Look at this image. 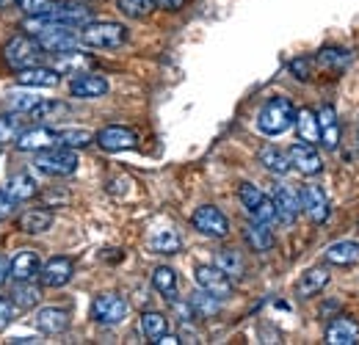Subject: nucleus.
Returning a JSON list of instances; mask_svg holds the SVG:
<instances>
[{
    "label": "nucleus",
    "instance_id": "1",
    "mask_svg": "<svg viewBox=\"0 0 359 345\" xmlns=\"http://www.w3.org/2000/svg\"><path fill=\"white\" fill-rule=\"evenodd\" d=\"M81 42L91 50H116L128 42V28L114 20H91L81 28Z\"/></svg>",
    "mask_w": 359,
    "mask_h": 345
},
{
    "label": "nucleus",
    "instance_id": "2",
    "mask_svg": "<svg viewBox=\"0 0 359 345\" xmlns=\"http://www.w3.org/2000/svg\"><path fill=\"white\" fill-rule=\"evenodd\" d=\"M296 122V105L287 97H271L257 114V130L266 135H282Z\"/></svg>",
    "mask_w": 359,
    "mask_h": 345
},
{
    "label": "nucleus",
    "instance_id": "3",
    "mask_svg": "<svg viewBox=\"0 0 359 345\" xmlns=\"http://www.w3.org/2000/svg\"><path fill=\"white\" fill-rule=\"evenodd\" d=\"M42 44L36 36L31 34H20V36H11L8 42L3 44V61L11 67V69H28V67H36L42 64Z\"/></svg>",
    "mask_w": 359,
    "mask_h": 345
},
{
    "label": "nucleus",
    "instance_id": "4",
    "mask_svg": "<svg viewBox=\"0 0 359 345\" xmlns=\"http://www.w3.org/2000/svg\"><path fill=\"white\" fill-rule=\"evenodd\" d=\"M36 169L50 174V177H72L78 172V152L69 147H47L42 152H36Z\"/></svg>",
    "mask_w": 359,
    "mask_h": 345
},
{
    "label": "nucleus",
    "instance_id": "5",
    "mask_svg": "<svg viewBox=\"0 0 359 345\" xmlns=\"http://www.w3.org/2000/svg\"><path fill=\"white\" fill-rule=\"evenodd\" d=\"M36 39L50 55H67V53H75L83 47L81 28H64V25H47L45 31L36 34Z\"/></svg>",
    "mask_w": 359,
    "mask_h": 345
},
{
    "label": "nucleus",
    "instance_id": "6",
    "mask_svg": "<svg viewBox=\"0 0 359 345\" xmlns=\"http://www.w3.org/2000/svg\"><path fill=\"white\" fill-rule=\"evenodd\" d=\"M238 196H241V205H243L246 216L252 218V221H263V224H273L276 221V210H273L271 196H266L255 182H241Z\"/></svg>",
    "mask_w": 359,
    "mask_h": 345
},
{
    "label": "nucleus",
    "instance_id": "7",
    "mask_svg": "<svg viewBox=\"0 0 359 345\" xmlns=\"http://www.w3.org/2000/svg\"><path fill=\"white\" fill-rule=\"evenodd\" d=\"M191 224H194V229L202 232L205 238H216V241H222V238L229 235V218H226L219 208H213V205H202V208H196L194 216H191Z\"/></svg>",
    "mask_w": 359,
    "mask_h": 345
},
{
    "label": "nucleus",
    "instance_id": "8",
    "mask_svg": "<svg viewBox=\"0 0 359 345\" xmlns=\"http://www.w3.org/2000/svg\"><path fill=\"white\" fill-rule=\"evenodd\" d=\"M91 318L100 326H116L128 318V302L119 293H102L91 302Z\"/></svg>",
    "mask_w": 359,
    "mask_h": 345
},
{
    "label": "nucleus",
    "instance_id": "9",
    "mask_svg": "<svg viewBox=\"0 0 359 345\" xmlns=\"http://www.w3.org/2000/svg\"><path fill=\"white\" fill-rule=\"evenodd\" d=\"M194 279H196V285L202 290H208L210 296H216L222 302L232 296V279L226 276L219 265H208V262L205 265H196L194 268Z\"/></svg>",
    "mask_w": 359,
    "mask_h": 345
},
{
    "label": "nucleus",
    "instance_id": "10",
    "mask_svg": "<svg viewBox=\"0 0 359 345\" xmlns=\"http://www.w3.org/2000/svg\"><path fill=\"white\" fill-rule=\"evenodd\" d=\"M299 202H302V213H307V218H310L313 224H323V221L329 218V213H332L326 191H323L320 185H313V182L302 188Z\"/></svg>",
    "mask_w": 359,
    "mask_h": 345
},
{
    "label": "nucleus",
    "instance_id": "11",
    "mask_svg": "<svg viewBox=\"0 0 359 345\" xmlns=\"http://www.w3.org/2000/svg\"><path fill=\"white\" fill-rule=\"evenodd\" d=\"M271 202H273V210H276V221H282L285 226L296 224V218L302 213V202H299V194L290 185H276Z\"/></svg>",
    "mask_w": 359,
    "mask_h": 345
},
{
    "label": "nucleus",
    "instance_id": "12",
    "mask_svg": "<svg viewBox=\"0 0 359 345\" xmlns=\"http://www.w3.org/2000/svg\"><path fill=\"white\" fill-rule=\"evenodd\" d=\"M39 282L45 285V288H64V285H69L72 282V276H75V262L69 257H50L39 268Z\"/></svg>",
    "mask_w": 359,
    "mask_h": 345
},
{
    "label": "nucleus",
    "instance_id": "13",
    "mask_svg": "<svg viewBox=\"0 0 359 345\" xmlns=\"http://www.w3.org/2000/svg\"><path fill=\"white\" fill-rule=\"evenodd\" d=\"M287 158H290V166H293V169H299V172L307 174V177L323 172V161H320L315 144H307V141H296V144H290Z\"/></svg>",
    "mask_w": 359,
    "mask_h": 345
},
{
    "label": "nucleus",
    "instance_id": "14",
    "mask_svg": "<svg viewBox=\"0 0 359 345\" xmlns=\"http://www.w3.org/2000/svg\"><path fill=\"white\" fill-rule=\"evenodd\" d=\"M94 141H97L100 149H105V152H122V149H133L135 144H138V135H135L130 128L108 125V128H102L94 135Z\"/></svg>",
    "mask_w": 359,
    "mask_h": 345
},
{
    "label": "nucleus",
    "instance_id": "15",
    "mask_svg": "<svg viewBox=\"0 0 359 345\" xmlns=\"http://www.w3.org/2000/svg\"><path fill=\"white\" fill-rule=\"evenodd\" d=\"M111 91L108 81L102 75H89V72H78L72 81H69V94L78 97V100H100Z\"/></svg>",
    "mask_w": 359,
    "mask_h": 345
},
{
    "label": "nucleus",
    "instance_id": "16",
    "mask_svg": "<svg viewBox=\"0 0 359 345\" xmlns=\"http://www.w3.org/2000/svg\"><path fill=\"white\" fill-rule=\"evenodd\" d=\"M17 83L22 88H55L61 83V72L53 67H28V69H17Z\"/></svg>",
    "mask_w": 359,
    "mask_h": 345
},
{
    "label": "nucleus",
    "instance_id": "17",
    "mask_svg": "<svg viewBox=\"0 0 359 345\" xmlns=\"http://www.w3.org/2000/svg\"><path fill=\"white\" fill-rule=\"evenodd\" d=\"M14 144L22 152H42L47 147H55V128H50V125H34V128L22 130Z\"/></svg>",
    "mask_w": 359,
    "mask_h": 345
},
{
    "label": "nucleus",
    "instance_id": "18",
    "mask_svg": "<svg viewBox=\"0 0 359 345\" xmlns=\"http://www.w3.org/2000/svg\"><path fill=\"white\" fill-rule=\"evenodd\" d=\"M326 343L329 345H357L359 343V323L348 315L334 318L326 326Z\"/></svg>",
    "mask_w": 359,
    "mask_h": 345
},
{
    "label": "nucleus",
    "instance_id": "19",
    "mask_svg": "<svg viewBox=\"0 0 359 345\" xmlns=\"http://www.w3.org/2000/svg\"><path fill=\"white\" fill-rule=\"evenodd\" d=\"M318 116V128H320V144L326 149H337L340 144V122H337V111L332 105H320L315 111Z\"/></svg>",
    "mask_w": 359,
    "mask_h": 345
},
{
    "label": "nucleus",
    "instance_id": "20",
    "mask_svg": "<svg viewBox=\"0 0 359 345\" xmlns=\"http://www.w3.org/2000/svg\"><path fill=\"white\" fill-rule=\"evenodd\" d=\"M243 241L249 243V249L252 252H257V255H266L273 249V232H271V224H263V221H249L246 226H243Z\"/></svg>",
    "mask_w": 359,
    "mask_h": 345
},
{
    "label": "nucleus",
    "instance_id": "21",
    "mask_svg": "<svg viewBox=\"0 0 359 345\" xmlns=\"http://www.w3.org/2000/svg\"><path fill=\"white\" fill-rule=\"evenodd\" d=\"M36 329L45 334H64L69 329V312L61 306H42L36 312Z\"/></svg>",
    "mask_w": 359,
    "mask_h": 345
},
{
    "label": "nucleus",
    "instance_id": "22",
    "mask_svg": "<svg viewBox=\"0 0 359 345\" xmlns=\"http://www.w3.org/2000/svg\"><path fill=\"white\" fill-rule=\"evenodd\" d=\"M39 255L31 252V249H22L17 257L8 262V279L14 282H25V279H34L39 273Z\"/></svg>",
    "mask_w": 359,
    "mask_h": 345
},
{
    "label": "nucleus",
    "instance_id": "23",
    "mask_svg": "<svg viewBox=\"0 0 359 345\" xmlns=\"http://www.w3.org/2000/svg\"><path fill=\"white\" fill-rule=\"evenodd\" d=\"M326 285H329V271H326V268H310V271H304V273L299 276V282H296V296H299V299H313V296H318Z\"/></svg>",
    "mask_w": 359,
    "mask_h": 345
},
{
    "label": "nucleus",
    "instance_id": "24",
    "mask_svg": "<svg viewBox=\"0 0 359 345\" xmlns=\"http://www.w3.org/2000/svg\"><path fill=\"white\" fill-rule=\"evenodd\" d=\"M6 191L11 194V199H17V202H28V199H34V196L39 194V182H36V177H34L31 172H17L8 177Z\"/></svg>",
    "mask_w": 359,
    "mask_h": 345
},
{
    "label": "nucleus",
    "instance_id": "25",
    "mask_svg": "<svg viewBox=\"0 0 359 345\" xmlns=\"http://www.w3.org/2000/svg\"><path fill=\"white\" fill-rule=\"evenodd\" d=\"M39 302H42V288L34 285V279L14 282V288H11V304L17 309H34Z\"/></svg>",
    "mask_w": 359,
    "mask_h": 345
},
{
    "label": "nucleus",
    "instance_id": "26",
    "mask_svg": "<svg viewBox=\"0 0 359 345\" xmlns=\"http://www.w3.org/2000/svg\"><path fill=\"white\" fill-rule=\"evenodd\" d=\"M351 61H354V55L348 50H340V47H326L313 58V64H318L320 69H329V72H343Z\"/></svg>",
    "mask_w": 359,
    "mask_h": 345
},
{
    "label": "nucleus",
    "instance_id": "27",
    "mask_svg": "<svg viewBox=\"0 0 359 345\" xmlns=\"http://www.w3.org/2000/svg\"><path fill=\"white\" fill-rule=\"evenodd\" d=\"M326 262L332 265H357L359 262V243L357 241H337L323 252Z\"/></svg>",
    "mask_w": 359,
    "mask_h": 345
},
{
    "label": "nucleus",
    "instance_id": "28",
    "mask_svg": "<svg viewBox=\"0 0 359 345\" xmlns=\"http://www.w3.org/2000/svg\"><path fill=\"white\" fill-rule=\"evenodd\" d=\"M53 226V213L42 210V208H28L22 216H20V229L25 235H42Z\"/></svg>",
    "mask_w": 359,
    "mask_h": 345
},
{
    "label": "nucleus",
    "instance_id": "29",
    "mask_svg": "<svg viewBox=\"0 0 359 345\" xmlns=\"http://www.w3.org/2000/svg\"><path fill=\"white\" fill-rule=\"evenodd\" d=\"M152 288L166 299V302H177V273L169 265H158L152 271Z\"/></svg>",
    "mask_w": 359,
    "mask_h": 345
},
{
    "label": "nucleus",
    "instance_id": "30",
    "mask_svg": "<svg viewBox=\"0 0 359 345\" xmlns=\"http://www.w3.org/2000/svg\"><path fill=\"white\" fill-rule=\"evenodd\" d=\"M293 128L299 133V141H307V144H318L320 141V128H318V116L310 108H302L296 111V122Z\"/></svg>",
    "mask_w": 359,
    "mask_h": 345
},
{
    "label": "nucleus",
    "instance_id": "31",
    "mask_svg": "<svg viewBox=\"0 0 359 345\" xmlns=\"http://www.w3.org/2000/svg\"><path fill=\"white\" fill-rule=\"evenodd\" d=\"M188 306H191L194 318H213V315H219V309H222V299H216V296H210L208 290L199 288L196 293H191Z\"/></svg>",
    "mask_w": 359,
    "mask_h": 345
},
{
    "label": "nucleus",
    "instance_id": "32",
    "mask_svg": "<svg viewBox=\"0 0 359 345\" xmlns=\"http://www.w3.org/2000/svg\"><path fill=\"white\" fill-rule=\"evenodd\" d=\"M138 326H141V334L155 343L158 337H163L169 332V318L163 312H144L141 320H138Z\"/></svg>",
    "mask_w": 359,
    "mask_h": 345
},
{
    "label": "nucleus",
    "instance_id": "33",
    "mask_svg": "<svg viewBox=\"0 0 359 345\" xmlns=\"http://www.w3.org/2000/svg\"><path fill=\"white\" fill-rule=\"evenodd\" d=\"M94 141V133L83 128H61L55 130V147H69V149H83Z\"/></svg>",
    "mask_w": 359,
    "mask_h": 345
},
{
    "label": "nucleus",
    "instance_id": "34",
    "mask_svg": "<svg viewBox=\"0 0 359 345\" xmlns=\"http://www.w3.org/2000/svg\"><path fill=\"white\" fill-rule=\"evenodd\" d=\"M257 158H260V163H263L271 174H287L290 169H293V166H290L287 152H282V149H279V147H273V144L263 147Z\"/></svg>",
    "mask_w": 359,
    "mask_h": 345
},
{
    "label": "nucleus",
    "instance_id": "35",
    "mask_svg": "<svg viewBox=\"0 0 359 345\" xmlns=\"http://www.w3.org/2000/svg\"><path fill=\"white\" fill-rule=\"evenodd\" d=\"M213 265H219L232 282L246 273V262L241 257V252H235V249H222V252L216 255V259H213Z\"/></svg>",
    "mask_w": 359,
    "mask_h": 345
},
{
    "label": "nucleus",
    "instance_id": "36",
    "mask_svg": "<svg viewBox=\"0 0 359 345\" xmlns=\"http://www.w3.org/2000/svg\"><path fill=\"white\" fill-rule=\"evenodd\" d=\"M149 249L155 255H177L182 249V241L175 229H158L152 238H149Z\"/></svg>",
    "mask_w": 359,
    "mask_h": 345
},
{
    "label": "nucleus",
    "instance_id": "37",
    "mask_svg": "<svg viewBox=\"0 0 359 345\" xmlns=\"http://www.w3.org/2000/svg\"><path fill=\"white\" fill-rule=\"evenodd\" d=\"M42 100H45V97H39L34 88L11 91V94H8V108H11V111H17V114H28V116H31Z\"/></svg>",
    "mask_w": 359,
    "mask_h": 345
},
{
    "label": "nucleus",
    "instance_id": "38",
    "mask_svg": "<svg viewBox=\"0 0 359 345\" xmlns=\"http://www.w3.org/2000/svg\"><path fill=\"white\" fill-rule=\"evenodd\" d=\"M20 116H22V114H17V111H11V114H0V147L14 144V141L20 138V133L25 130Z\"/></svg>",
    "mask_w": 359,
    "mask_h": 345
},
{
    "label": "nucleus",
    "instance_id": "39",
    "mask_svg": "<svg viewBox=\"0 0 359 345\" xmlns=\"http://www.w3.org/2000/svg\"><path fill=\"white\" fill-rule=\"evenodd\" d=\"M116 8L130 20H144V17H149L155 11L152 0H116Z\"/></svg>",
    "mask_w": 359,
    "mask_h": 345
},
{
    "label": "nucleus",
    "instance_id": "40",
    "mask_svg": "<svg viewBox=\"0 0 359 345\" xmlns=\"http://www.w3.org/2000/svg\"><path fill=\"white\" fill-rule=\"evenodd\" d=\"M58 0H17V6L22 8L25 17H39V14H47Z\"/></svg>",
    "mask_w": 359,
    "mask_h": 345
},
{
    "label": "nucleus",
    "instance_id": "41",
    "mask_svg": "<svg viewBox=\"0 0 359 345\" xmlns=\"http://www.w3.org/2000/svg\"><path fill=\"white\" fill-rule=\"evenodd\" d=\"M64 111H67V105H64V102H55V100H42L31 116L45 122V119H55V114H64Z\"/></svg>",
    "mask_w": 359,
    "mask_h": 345
},
{
    "label": "nucleus",
    "instance_id": "42",
    "mask_svg": "<svg viewBox=\"0 0 359 345\" xmlns=\"http://www.w3.org/2000/svg\"><path fill=\"white\" fill-rule=\"evenodd\" d=\"M290 72H293V78L307 81V78H310V72H313V58H307V55L293 58V61H290Z\"/></svg>",
    "mask_w": 359,
    "mask_h": 345
},
{
    "label": "nucleus",
    "instance_id": "43",
    "mask_svg": "<svg viewBox=\"0 0 359 345\" xmlns=\"http://www.w3.org/2000/svg\"><path fill=\"white\" fill-rule=\"evenodd\" d=\"M17 210V199H11L8 191H0V221H8Z\"/></svg>",
    "mask_w": 359,
    "mask_h": 345
},
{
    "label": "nucleus",
    "instance_id": "44",
    "mask_svg": "<svg viewBox=\"0 0 359 345\" xmlns=\"http://www.w3.org/2000/svg\"><path fill=\"white\" fill-rule=\"evenodd\" d=\"M14 304H11V299H6V296H0V332L14 320Z\"/></svg>",
    "mask_w": 359,
    "mask_h": 345
},
{
    "label": "nucleus",
    "instance_id": "45",
    "mask_svg": "<svg viewBox=\"0 0 359 345\" xmlns=\"http://www.w3.org/2000/svg\"><path fill=\"white\" fill-rule=\"evenodd\" d=\"M152 6L161 11H180L185 6V0H152Z\"/></svg>",
    "mask_w": 359,
    "mask_h": 345
},
{
    "label": "nucleus",
    "instance_id": "46",
    "mask_svg": "<svg viewBox=\"0 0 359 345\" xmlns=\"http://www.w3.org/2000/svg\"><path fill=\"white\" fill-rule=\"evenodd\" d=\"M155 343H161V345H177V343H182V340H180L177 334H169V332H166V334H163V337H158Z\"/></svg>",
    "mask_w": 359,
    "mask_h": 345
},
{
    "label": "nucleus",
    "instance_id": "47",
    "mask_svg": "<svg viewBox=\"0 0 359 345\" xmlns=\"http://www.w3.org/2000/svg\"><path fill=\"white\" fill-rule=\"evenodd\" d=\"M6 279H8V259L0 255V285H3Z\"/></svg>",
    "mask_w": 359,
    "mask_h": 345
},
{
    "label": "nucleus",
    "instance_id": "48",
    "mask_svg": "<svg viewBox=\"0 0 359 345\" xmlns=\"http://www.w3.org/2000/svg\"><path fill=\"white\" fill-rule=\"evenodd\" d=\"M14 3H17V0H0V11H3V8H11Z\"/></svg>",
    "mask_w": 359,
    "mask_h": 345
}]
</instances>
